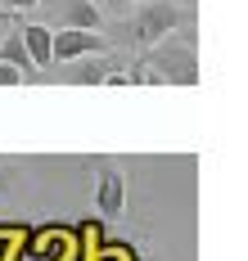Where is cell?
I'll list each match as a JSON object with an SVG mask.
<instances>
[{
  "label": "cell",
  "instance_id": "1",
  "mask_svg": "<svg viewBox=\"0 0 248 261\" xmlns=\"http://www.w3.org/2000/svg\"><path fill=\"white\" fill-rule=\"evenodd\" d=\"M131 86H199V54H194V27H176L158 45H149L136 72H127Z\"/></svg>",
  "mask_w": 248,
  "mask_h": 261
},
{
  "label": "cell",
  "instance_id": "2",
  "mask_svg": "<svg viewBox=\"0 0 248 261\" xmlns=\"http://www.w3.org/2000/svg\"><path fill=\"white\" fill-rule=\"evenodd\" d=\"M176 27H185V9H176L171 0H140L136 18H131V27H127V36L149 50V45H158L163 36H171Z\"/></svg>",
  "mask_w": 248,
  "mask_h": 261
},
{
  "label": "cell",
  "instance_id": "3",
  "mask_svg": "<svg viewBox=\"0 0 248 261\" xmlns=\"http://www.w3.org/2000/svg\"><path fill=\"white\" fill-rule=\"evenodd\" d=\"M36 9L45 14V23H55L59 32L63 27H77V32H100V9L90 0H36Z\"/></svg>",
  "mask_w": 248,
  "mask_h": 261
},
{
  "label": "cell",
  "instance_id": "4",
  "mask_svg": "<svg viewBox=\"0 0 248 261\" xmlns=\"http://www.w3.org/2000/svg\"><path fill=\"white\" fill-rule=\"evenodd\" d=\"M86 54H104V36L100 32H77V27H63L50 36V59L55 63H72Z\"/></svg>",
  "mask_w": 248,
  "mask_h": 261
},
{
  "label": "cell",
  "instance_id": "5",
  "mask_svg": "<svg viewBox=\"0 0 248 261\" xmlns=\"http://www.w3.org/2000/svg\"><path fill=\"white\" fill-rule=\"evenodd\" d=\"M95 207L104 216H117L127 207V180L117 167H100V185H95Z\"/></svg>",
  "mask_w": 248,
  "mask_h": 261
},
{
  "label": "cell",
  "instance_id": "6",
  "mask_svg": "<svg viewBox=\"0 0 248 261\" xmlns=\"http://www.w3.org/2000/svg\"><path fill=\"white\" fill-rule=\"evenodd\" d=\"M18 36H23V50H28V59H32V68H36V72L55 63V59H50V36H55V27L28 23V27H18Z\"/></svg>",
  "mask_w": 248,
  "mask_h": 261
},
{
  "label": "cell",
  "instance_id": "7",
  "mask_svg": "<svg viewBox=\"0 0 248 261\" xmlns=\"http://www.w3.org/2000/svg\"><path fill=\"white\" fill-rule=\"evenodd\" d=\"M113 72V63L104 54H86V59H72L68 68V86H104V77Z\"/></svg>",
  "mask_w": 248,
  "mask_h": 261
},
{
  "label": "cell",
  "instance_id": "8",
  "mask_svg": "<svg viewBox=\"0 0 248 261\" xmlns=\"http://www.w3.org/2000/svg\"><path fill=\"white\" fill-rule=\"evenodd\" d=\"M0 63H9V68H18L23 77H32L36 68H32L28 50H23V36H18V27H9L5 32V41H0Z\"/></svg>",
  "mask_w": 248,
  "mask_h": 261
},
{
  "label": "cell",
  "instance_id": "9",
  "mask_svg": "<svg viewBox=\"0 0 248 261\" xmlns=\"http://www.w3.org/2000/svg\"><path fill=\"white\" fill-rule=\"evenodd\" d=\"M14 185H18V171H14L9 162H0V198H9V194H14Z\"/></svg>",
  "mask_w": 248,
  "mask_h": 261
},
{
  "label": "cell",
  "instance_id": "10",
  "mask_svg": "<svg viewBox=\"0 0 248 261\" xmlns=\"http://www.w3.org/2000/svg\"><path fill=\"white\" fill-rule=\"evenodd\" d=\"M90 5H95L100 14H104V9H109V14H127V9H131V5H140V0H90Z\"/></svg>",
  "mask_w": 248,
  "mask_h": 261
},
{
  "label": "cell",
  "instance_id": "11",
  "mask_svg": "<svg viewBox=\"0 0 248 261\" xmlns=\"http://www.w3.org/2000/svg\"><path fill=\"white\" fill-rule=\"evenodd\" d=\"M0 86H23V72L9 68V63H0Z\"/></svg>",
  "mask_w": 248,
  "mask_h": 261
},
{
  "label": "cell",
  "instance_id": "12",
  "mask_svg": "<svg viewBox=\"0 0 248 261\" xmlns=\"http://www.w3.org/2000/svg\"><path fill=\"white\" fill-rule=\"evenodd\" d=\"M5 14H18V9H36V0H0Z\"/></svg>",
  "mask_w": 248,
  "mask_h": 261
}]
</instances>
